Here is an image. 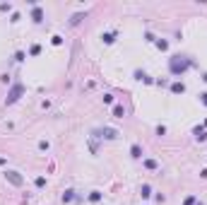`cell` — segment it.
Wrapping results in <instances>:
<instances>
[{
  "label": "cell",
  "mask_w": 207,
  "mask_h": 205,
  "mask_svg": "<svg viewBox=\"0 0 207 205\" xmlns=\"http://www.w3.org/2000/svg\"><path fill=\"white\" fill-rule=\"evenodd\" d=\"M190 65H193V60H190L188 56H181V53H176V56L169 58V73L176 75V77H178V75H183Z\"/></svg>",
  "instance_id": "6da1fadb"
},
{
  "label": "cell",
  "mask_w": 207,
  "mask_h": 205,
  "mask_svg": "<svg viewBox=\"0 0 207 205\" xmlns=\"http://www.w3.org/2000/svg\"><path fill=\"white\" fill-rule=\"evenodd\" d=\"M22 94H24V84H22V82H15V84H12V89L7 92V97H5V104H15Z\"/></svg>",
  "instance_id": "7a4b0ae2"
},
{
  "label": "cell",
  "mask_w": 207,
  "mask_h": 205,
  "mask_svg": "<svg viewBox=\"0 0 207 205\" xmlns=\"http://www.w3.org/2000/svg\"><path fill=\"white\" fill-rule=\"evenodd\" d=\"M5 179H7L12 186H22V184H24V179L19 176V171H15V169H7V171H5Z\"/></svg>",
  "instance_id": "3957f363"
},
{
  "label": "cell",
  "mask_w": 207,
  "mask_h": 205,
  "mask_svg": "<svg viewBox=\"0 0 207 205\" xmlns=\"http://www.w3.org/2000/svg\"><path fill=\"white\" fill-rule=\"evenodd\" d=\"M96 135H99V138H106V140H116L118 131L116 128H101V131H96Z\"/></svg>",
  "instance_id": "277c9868"
},
{
  "label": "cell",
  "mask_w": 207,
  "mask_h": 205,
  "mask_svg": "<svg viewBox=\"0 0 207 205\" xmlns=\"http://www.w3.org/2000/svg\"><path fill=\"white\" fill-rule=\"evenodd\" d=\"M193 135H195V140H198V142H205V140H207L205 126H195V128H193Z\"/></svg>",
  "instance_id": "5b68a950"
},
{
  "label": "cell",
  "mask_w": 207,
  "mask_h": 205,
  "mask_svg": "<svg viewBox=\"0 0 207 205\" xmlns=\"http://www.w3.org/2000/svg\"><path fill=\"white\" fill-rule=\"evenodd\" d=\"M31 19H34L36 24H39V22H44V10L39 7V5H34V10H31Z\"/></svg>",
  "instance_id": "8992f818"
},
{
  "label": "cell",
  "mask_w": 207,
  "mask_h": 205,
  "mask_svg": "<svg viewBox=\"0 0 207 205\" xmlns=\"http://www.w3.org/2000/svg\"><path fill=\"white\" fill-rule=\"evenodd\" d=\"M130 157H133V159H142V147H140L137 142L130 145Z\"/></svg>",
  "instance_id": "52a82bcc"
},
{
  "label": "cell",
  "mask_w": 207,
  "mask_h": 205,
  "mask_svg": "<svg viewBox=\"0 0 207 205\" xmlns=\"http://www.w3.org/2000/svg\"><path fill=\"white\" fill-rule=\"evenodd\" d=\"M171 92L173 94H183V92H186V84H183V82H173L171 84Z\"/></svg>",
  "instance_id": "ba28073f"
},
{
  "label": "cell",
  "mask_w": 207,
  "mask_h": 205,
  "mask_svg": "<svg viewBox=\"0 0 207 205\" xmlns=\"http://www.w3.org/2000/svg\"><path fill=\"white\" fill-rule=\"evenodd\" d=\"M113 116H116V118H123V116H125V109H123V104H116V106H113Z\"/></svg>",
  "instance_id": "9c48e42d"
},
{
  "label": "cell",
  "mask_w": 207,
  "mask_h": 205,
  "mask_svg": "<svg viewBox=\"0 0 207 205\" xmlns=\"http://www.w3.org/2000/svg\"><path fill=\"white\" fill-rule=\"evenodd\" d=\"M140 193H142V198H149V196H152V186H149V184H142Z\"/></svg>",
  "instance_id": "30bf717a"
},
{
  "label": "cell",
  "mask_w": 207,
  "mask_h": 205,
  "mask_svg": "<svg viewBox=\"0 0 207 205\" xmlns=\"http://www.w3.org/2000/svg\"><path fill=\"white\" fill-rule=\"evenodd\" d=\"M101 39H104V44H113V41H116V34H113V31H106Z\"/></svg>",
  "instance_id": "8fae6325"
},
{
  "label": "cell",
  "mask_w": 207,
  "mask_h": 205,
  "mask_svg": "<svg viewBox=\"0 0 207 205\" xmlns=\"http://www.w3.org/2000/svg\"><path fill=\"white\" fill-rule=\"evenodd\" d=\"M142 164H144V169H149V171H154V169L159 167V164H157V162H154V159H144Z\"/></svg>",
  "instance_id": "7c38bea8"
},
{
  "label": "cell",
  "mask_w": 207,
  "mask_h": 205,
  "mask_svg": "<svg viewBox=\"0 0 207 205\" xmlns=\"http://www.w3.org/2000/svg\"><path fill=\"white\" fill-rule=\"evenodd\" d=\"M154 44H157V48H159V51H166V48H169V41H164V39H157Z\"/></svg>",
  "instance_id": "4fadbf2b"
},
{
  "label": "cell",
  "mask_w": 207,
  "mask_h": 205,
  "mask_svg": "<svg viewBox=\"0 0 207 205\" xmlns=\"http://www.w3.org/2000/svg\"><path fill=\"white\" fill-rule=\"evenodd\" d=\"M87 198H89L92 203H99V200H101V193H99V191H92V193H89Z\"/></svg>",
  "instance_id": "5bb4252c"
},
{
  "label": "cell",
  "mask_w": 207,
  "mask_h": 205,
  "mask_svg": "<svg viewBox=\"0 0 207 205\" xmlns=\"http://www.w3.org/2000/svg\"><path fill=\"white\" fill-rule=\"evenodd\" d=\"M72 198H75V191H65L63 193V203H70Z\"/></svg>",
  "instance_id": "9a60e30c"
},
{
  "label": "cell",
  "mask_w": 207,
  "mask_h": 205,
  "mask_svg": "<svg viewBox=\"0 0 207 205\" xmlns=\"http://www.w3.org/2000/svg\"><path fill=\"white\" fill-rule=\"evenodd\" d=\"M39 53H41V46L39 44H34V46L29 48V56H39Z\"/></svg>",
  "instance_id": "2e32d148"
},
{
  "label": "cell",
  "mask_w": 207,
  "mask_h": 205,
  "mask_svg": "<svg viewBox=\"0 0 207 205\" xmlns=\"http://www.w3.org/2000/svg\"><path fill=\"white\" fill-rule=\"evenodd\" d=\"M195 203H198V200H195V196H188L186 200H183V205H195Z\"/></svg>",
  "instance_id": "e0dca14e"
},
{
  "label": "cell",
  "mask_w": 207,
  "mask_h": 205,
  "mask_svg": "<svg viewBox=\"0 0 207 205\" xmlns=\"http://www.w3.org/2000/svg\"><path fill=\"white\" fill-rule=\"evenodd\" d=\"M51 41H53V46H60V44H63V36H58V34H55Z\"/></svg>",
  "instance_id": "ac0fdd59"
},
{
  "label": "cell",
  "mask_w": 207,
  "mask_h": 205,
  "mask_svg": "<svg viewBox=\"0 0 207 205\" xmlns=\"http://www.w3.org/2000/svg\"><path fill=\"white\" fill-rule=\"evenodd\" d=\"M36 186L44 188V186H46V179H44V176H39V179H36Z\"/></svg>",
  "instance_id": "d6986e66"
},
{
  "label": "cell",
  "mask_w": 207,
  "mask_h": 205,
  "mask_svg": "<svg viewBox=\"0 0 207 205\" xmlns=\"http://www.w3.org/2000/svg\"><path fill=\"white\" fill-rule=\"evenodd\" d=\"M82 17H84V15H75V17H72V19H70V24H77V22H80V19H82Z\"/></svg>",
  "instance_id": "ffe728a7"
},
{
  "label": "cell",
  "mask_w": 207,
  "mask_h": 205,
  "mask_svg": "<svg viewBox=\"0 0 207 205\" xmlns=\"http://www.w3.org/2000/svg\"><path fill=\"white\" fill-rule=\"evenodd\" d=\"M15 60H24V51H17L15 53Z\"/></svg>",
  "instance_id": "44dd1931"
},
{
  "label": "cell",
  "mask_w": 207,
  "mask_h": 205,
  "mask_svg": "<svg viewBox=\"0 0 207 205\" xmlns=\"http://www.w3.org/2000/svg\"><path fill=\"white\" fill-rule=\"evenodd\" d=\"M200 102H202V104L207 106V92H202V94H200Z\"/></svg>",
  "instance_id": "7402d4cb"
},
{
  "label": "cell",
  "mask_w": 207,
  "mask_h": 205,
  "mask_svg": "<svg viewBox=\"0 0 207 205\" xmlns=\"http://www.w3.org/2000/svg\"><path fill=\"white\" fill-rule=\"evenodd\" d=\"M200 176H202V179H207V169H202V171H200Z\"/></svg>",
  "instance_id": "603a6c76"
},
{
  "label": "cell",
  "mask_w": 207,
  "mask_h": 205,
  "mask_svg": "<svg viewBox=\"0 0 207 205\" xmlns=\"http://www.w3.org/2000/svg\"><path fill=\"white\" fill-rule=\"evenodd\" d=\"M2 164H5V157H0V167H2Z\"/></svg>",
  "instance_id": "cb8c5ba5"
},
{
  "label": "cell",
  "mask_w": 207,
  "mask_h": 205,
  "mask_svg": "<svg viewBox=\"0 0 207 205\" xmlns=\"http://www.w3.org/2000/svg\"><path fill=\"white\" fill-rule=\"evenodd\" d=\"M202 80H205V82H207V73H202Z\"/></svg>",
  "instance_id": "d4e9b609"
},
{
  "label": "cell",
  "mask_w": 207,
  "mask_h": 205,
  "mask_svg": "<svg viewBox=\"0 0 207 205\" xmlns=\"http://www.w3.org/2000/svg\"><path fill=\"white\" fill-rule=\"evenodd\" d=\"M195 205H205V203H195Z\"/></svg>",
  "instance_id": "484cf974"
}]
</instances>
